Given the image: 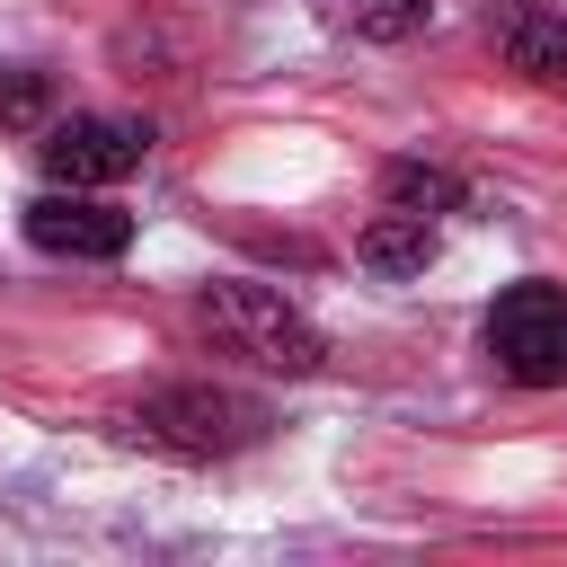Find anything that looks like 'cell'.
Instances as JSON below:
<instances>
[{"instance_id": "4", "label": "cell", "mask_w": 567, "mask_h": 567, "mask_svg": "<svg viewBox=\"0 0 567 567\" xmlns=\"http://www.w3.org/2000/svg\"><path fill=\"white\" fill-rule=\"evenodd\" d=\"M18 230H27V248H44V257H89V266H106V257L133 248V213L106 204L97 186H44V195H27Z\"/></svg>"}, {"instance_id": "8", "label": "cell", "mask_w": 567, "mask_h": 567, "mask_svg": "<svg viewBox=\"0 0 567 567\" xmlns=\"http://www.w3.org/2000/svg\"><path fill=\"white\" fill-rule=\"evenodd\" d=\"M363 266H372V275H425V266H434V221L381 213V221L363 230Z\"/></svg>"}, {"instance_id": "2", "label": "cell", "mask_w": 567, "mask_h": 567, "mask_svg": "<svg viewBox=\"0 0 567 567\" xmlns=\"http://www.w3.org/2000/svg\"><path fill=\"white\" fill-rule=\"evenodd\" d=\"M133 434L159 443V452H186V461H221V452L266 434V408L239 399V390H213V381H168L133 408Z\"/></svg>"}, {"instance_id": "5", "label": "cell", "mask_w": 567, "mask_h": 567, "mask_svg": "<svg viewBox=\"0 0 567 567\" xmlns=\"http://www.w3.org/2000/svg\"><path fill=\"white\" fill-rule=\"evenodd\" d=\"M151 151V124H124V115H71V124H44L35 159H44V186H115L133 177Z\"/></svg>"}, {"instance_id": "3", "label": "cell", "mask_w": 567, "mask_h": 567, "mask_svg": "<svg viewBox=\"0 0 567 567\" xmlns=\"http://www.w3.org/2000/svg\"><path fill=\"white\" fill-rule=\"evenodd\" d=\"M487 363L514 390H558L567 381V292L558 284H505L487 310Z\"/></svg>"}, {"instance_id": "10", "label": "cell", "mask_w": 567, "mask_h": 567, "mask_svg": "<svg viewBox=\"0 0 567 567\" xmlns=\"http://www.w3.org/2000/svg\"><path fill=\"white\" fill-rule=\"evenodd\" d=\"M53 115V80L44 71H0V133H44Z\"/></svg>"}, {"instance_id": "7", "label": "cell", "mask_w": 567, "mask_h": 567, "mask_svg": "<svg viewBox=\"0 0 567 567\" xmlns=\"http://www.w3.org/2000/svg\"><path fill=\"white\" fill-rule=\"evenodd\" d=\"M310 9H319V27H337L354 44H408L434 18V0H310Z\"/></svg>"}, {"instance_id": "9", "label": "cell", "mask_w": 567, "mask_h": 567, "mask_svg": "<svg viewBox=\"0 0 567 567\" xmlns=\"http://www.w3.org/2000/svg\"><path fill=\"white\" fill-rule=\"evenodd\" d=\"M381 204H390V213L434 221V213H452V204H461V177H452V168H425V159H390V168H381Z\"/></svg>"}, {"instance_id": "6", "label": "cell", "mask_w": 567, "mask_h": 567, "mask_svg": "<svg viewBox=\"0 0 567 567\" xmlns=\"http://www.w3.org/2000/svg\"><path fill=\"white\" fill-rule=\"evenodd\" d=\"M487 35H496V53H505L514 80H532L540 97H567V18H549L532 0H496Z\"/></svg>"}, {"instance_id": "1", "label": "cell", "mask_w": 567, "mask_h": 567, "mask_svg": "<svg viewBox=\"0 0 567 567\" xmlns=\"http://www.w3.org/2000/svg\"><path fill=\"white\" fill-rule=\"evenodd\" d=\"M195 319H204V337H213L221 354H248V363H266V372L310 381V372L328 363V337H319L275 284H213V292L195 301Z\"/></svg>"}]
</instances>
